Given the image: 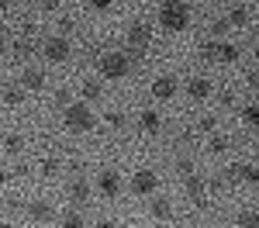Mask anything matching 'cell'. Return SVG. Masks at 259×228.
Returning <instances> with one entry per match:
<instances>
[{
  "instance_id": "603a6c76",
  "label": "cell",
  "mask_w": 259,
  "mask_h": 228,
  "mask_svg": "<svg viewBox=\"0 0 259 228\" xmlns=\"http://www.w3.org/2000/svg\"><path fill=\"white\" fill-rule=\"evenodd\" d=\"M4 149H7L11 156H18V152H24V135H18V131H11V135L4 139Z\"/></svg>"
},
{
  "instance_id": "836d02e7",
  "label": "cell",
  "mask_w": 259,
  "mask_h": 228,
  "mask_svg": "<svg viewBox=\"0 0 259 228\" xmlns=\"http://www.w3.org/2000/svg\"><path fill=\"white\" fill-rule=\"evenodd\" d=\"M204 59H207V62H218V45H204Z\"/></svg>"
},
{
  "instance_id": "f6af8a7d",
  "label": "cell",
  "mask_w": 259,
  "mask_h": 228,
  "mask_svg": "<svg viewBox=\"0 0 259 228\" xmlns=\"http://www.w3.org/2000/svg\"><path fill=\"white\" fill-rule=\"evenodd\" d=\"M256 159H259V145H256Z\"/></svg>"
},
{
  "instance_id": "74e56055",
  "label": "cell",
  "mask_w": 259,
  "mask_h": 228,
  "mask_svg": "<svg viewBox=\"0 0 259 228\" xmlns=\"http://www.w3.org/2000/svg\"><path fill=\"white\" fill-rule=\"evenodd\" d=\"M245 83H249V86H259V73H249V76H245Z\"/></svg>"
},
{
  "instance_id": "d590c367",
  "label": "cell",
  "mask_w": 259,
  "mask_h": 228,
  "mask_svg": "<svg viewBox=\"0 0 259 228\" xmlns=\"http://www.w3.org/2000/svg\"><path fill=\"white\" fill-rule=\"evenodd\" d=\"M211 31H214V35H225V31H228V21H225V18L214 21V28H211Z\"/></svg>"
},
{
  "instance_id": "ac0fdd59",
  "label": "cell",
  "mask_w": 259,
  "mask_h": 228,
  "mask_svg": "<svg viewBox=\"0 0 259 228\" xmlns=\"http://www.w3.org/2000/svg\"><path fill=\"white\" fill-rule=\"evenodd\" d=\"M100 94H104V86H100V80H83V86H80V101H97Z\"/></svg>"
},
{
  "instance_id": "4fadbf2b",
  "label": "cell",
  "mask_w": 259,
  "mask_h": 228,
  "mask_svg": "<svg viewBox=\"0 0 259 228\" xmlns=\"http://www.w3.org/2000/svg\"><path fill=\"white\" fill-rule=\"evenodd\" d=\"M183 90H187V97H190V101H207V97H211V80H204V76H194V80L187 83Z\"/></svg>"
},
{
  "instance_id": "8fae6325",
  "label": "cell",
  "mask_w": 259,
  "mask_h": 228,
  "mask_svg": "<svg viewBox=\"0 0 259 228\" xmlns=\"http://www.w3.org/2000/svg\"><path fill=\"white\" fill-rule=\"evenodd\" d=\"M228 180H242V184H259V169L245 163H232L228 166Z\"/></svg>"
},
{
  "instance_id": "ba28073f",
  "label": "cell",
  "mask_w": 259,
  "mask_h": 228,
  "mask_svg": "<svg viewBox=\"0 0 259 228\" xmlns=\"http://www.w3.org/2000/svg\"><path fill=\"white\" fill-rule=\"evenodd\" d=\"M28 218H31V221H38V225H45V221H56V207L49 204L45 197H35V201L28 204Z\"/></svg>"
},
{
  "instance_id": "7402d4cb",
  "label": "cell",
  "mask_w": 259,
  "mask_h": 228,
  "mask_svg": "<svg viewBox=\"0 0 259 228\" xmlns=\"http://www.w3.org/2000/svg\"><path fill=\"white\" fill-rule=\"evenodd\" d=\"M24 94H28L24 86H7V90H4V104L18 107V104H24Z\"/></svg>"
},
{
  "instance_id": "52a82bcc",
  "label": "cell",
  "mask_w": 259,
  "mask_h": 228,
  "mask_svg": "<svg viewBox=\"0 0 259 228\" xmlns=\"http://www.w3.org/2000/svg\"><path fill=\"white\" fill-rule=\"evenodd\" d=\"M97 190L104 194V197H111V201H114V197H121V173H118V169H111V166H107V169H100Z\"/></svg>"
},
{
  "instance_id": "4dcf8cb0",
  "label": "cell",
  "mask_w": 259,
  "mask_h": 228,
  "mask_svg": "<svg viewBox=\"0 0 259 228\" xmlns=\"http://www.w3.org/2000/svg\"><path fill=\"white\" fill-rule=\"evenodd\" d=\"M90 7H94L97 14H107V11L114 7V0H90Z\"/></svg>"
},
{
  "instance_id": "1f68e13d",
  "label": "cell",
  "mask_w": 259,
  "mask_h": 228,
  "mask_svg": "<svg viewBox=\"0 0 259 228\" xmlns=\"http://www.w3.org/2000/svg\"><path fill=\"white\" fill-rule=\"evenodd\" d=\"M52 104H56V107H69V104H73L69 101V90H56V101Z\"/></svg>"
},
{
  "instance_id": "f546056e",
  "label": "cell",
  "mask_w": 259,
  "mask_h": 228,
  "mask_svg": "<svg viewBox=\"0 0 259 228\" xmlns=\"http://www.w3.org/2000/svg\"><path fill=\"white\" fill-rule=\"evenodd\" d=\"M225 187H228V180H221V176H211V180H207V194H221Z\"/></svg>"
},
{
  "instance_id": "f35d334b",
  "label": "cell",
  "mask_w": 259,
  "mask_h": 228,
  "mask_svg": "<svg viewBox=\"0 0 259 228\" xmlns=\"http://www.w3.org/2000/svg\"><path fill=\"white\" fill-rule=\"evenodd\" d=\"M94 228H118V221H107V218H104V221H97Z\"/></svg>"
},
{
  "instance_id": "4316f807",
  "label": "cell",
  "mask_w": 259,
  "mask_h": 228,
  "mask_svg": "<svg viewBox=\"0 0 259 228\" xmlns=\"http://www.w3.org/2000/svg\"><path fill=\"white\" fill-rule=\"evenodd\" d=\"M41 173H45V176H56V173H59V159L45 156V159H41Z\"/></svg>"
},
{
  "instance_id": "2e32d148",
  "label": "cell",
  "mask_w": 259,
  "mask_h": 228,
  "mask_svg": "<svg viewBox=\"0 0 259 228\" xmlns=\"http://www.w3.org/2000/svg\"><path fill=\"white\" fill-rule=\"evenodd\" d=\"M149 211H152V218L166 221V218H173V201H169V197H152Z\"/></svg>"
},
{
  "instance_id": "9a60e30c",
  "label": "cell",
  "mask_w": 259,
  "mask_h": 228,
  "mask_svg": "<svg viewBox=\"0 0 259 228\" xmlns=\"http://www.w3.org/2000/svg\"><path fill=\"white\" fill-rule=\"evenodd\" d=\"M21 86H24V90H41V86H45V73L35 69V66H28V69L21 73Z\"/></svg>"
},
{
  "instance_id": "d6986e66",
  "label": "cell",
  "mask_w": 259,
  "mask_h": 228,
  "mask_svg": "<svg viewBox=\"0 0 259 228\" xmlns=\"http://www.w3.org/2000/svg\"><path fill=\"white\" fill-rule=\"evenodd\" d=\"M239 121L245 124V128H259V104H245L239 114Z\"/></svg>"
},
{
  "instance_id": "83f0119b",
  "label": "cell",
  "mask_w": 259,
  "mask_h": 228,
  "mask_svg": "<svg viewBox=\"0 0 259 228\" xmlns=\"http://www.w3.org/2000/svg\"><path fill=\"white\" fill-rule=\"evenodd\" d=\"M14 56H18V59H28V56H31V41L21 38L18 45H14Z\"/></svg>"
},
{
  "instance_id": "5bb4252c",
  "label": "cell",
  "mask_w": 259,
  "mask_h": 228,
  "mask_svg": "<svg viewBox=\"0 0 259 228\" xmlns=\"http://www.w3.org/2000/svg\"><path fill=\"white\" fill-rule=\"evenodd\" d=\"M139 128H142V131H149V135H156V131L162 128L159 111H152V107H149V111H139Z\"/></svg>"
},
{
  "instance_id": "8992f818",
  "label": "cell",
  "mask_w": 259,
  "mask_h": 228,
  "mask_svg": "<svg viewBox=\"0 0 259 228\" xmlns=\"http://www.w3.org/2000/svg\"><path fill=\"white\" fill-rule=\"evenodd\" d=\"M149 41H152V31H149V24L135 21V24L128 28V52H135V56H145Z\"/></svg>"
},
{
  "instance_id": "f1b7e54d",
  "label": "cell",
  "mask_w": 259,
  "mask_h": 228,
  "mask_svg": "<svg viewBox=\"0 0 259 228\" xmlns=\"http://www.w3.org/2000/svg\"><path fill=\"white\" fill-rule=\"evenodd\" d=\"M207 149H211V152H225V149H228V139H225V135H214V139L207 142Z\"/></svg>"
},
{
  "instance_id": "e575fe53",
  "label": "cell",
  "mask_w": 259,
  "mask_h": 228,
  "mask_svg": "<svg viewBox=\"0 0 259 228\" xmlns=\"http://www.w3.org/2000/svg\"><path fill=\"white\" fill-rule=\"evenodd\" d=\"M214 118H211V114H207V118H200V131H214Z\"/></svg>"
},
{
  "instance_id": "d6a6232c",
  "label": "cell",
  "mask_w": 259,
  "mask_h": 228,
  "mask_svg": "<svg viewBox=\"0 0 259 228\" xmlns=\"http://www.w3.org/2000/svg\"><path fill=\"white\" fill-rule=\"evenodd\" d=\"M62 0H38V11H45V14H52V11H59Z\"/></svg>"
},
{
  "instance_id": "ee69618b",
  "label": "cell",
  "mask_w": 259,
  "mask_h": 228,
  "mask_svg": "<svg viewBox=\"0 0 259 228\" xmlns=\"http://www.w3.org/2000/svg\"><path fill=\"white\" fill-rule=\"evenodd\" d=\"M0 228H18V225H7V221H4V225H0Z\"/></svg>"
},
{
  "instance_id": "8d00e7d4",
  "label": "cell",
  "mask_w": 259,
  "mask_h": 228,
  "mask_svg": "<svg viewBox=\"0 0 259 228\" xmlns=\"http://www.w3.org/2000/svg\"><path fill=\"white\" fill-rule=\"evenodd\" d=\"M218 104H221V107H232V104H235V97H232V94L225 90V94H221V97H218Z\"/></svg>"
},
{
  "instance_id": "3957f363",
  "label": "cell",
  "mask_w": 259,
  "mask_h": 228,
  "mask_svg": "<svg viewBox=\"0 0 259 228\" xmlns=\"http://www.w3.org/2000/svg\"><path fill=\"white\" fill-rule=\"evenodd\" d=\"M97 66H100V76H104V80H124V76L132 73L128 52H104L97 59Z\"/></svg>"
},
{
  "instance_id": "9c48e42d",
  "label": "cell",
  "mask_w": 259,
  "mask_h": 228,
  "mask_svg": "<svg viewBox=\"0 0 259 228\" xmlns=\"http://www.w3.org/2000/svg\"><path fill=\"white\" fill-rule=\"evenodd\" d=\"M177 90H180V83H177V76H156L152 80V97L156 101H169V97H177Z\"/></svg>"
},
{
  "instance_id": "5b68a950",
  "label": "cell",
  "mask_w": 259,
  "mask_h": 228,
  "mask_svg": "<svg viewBox=\"0 0 259 228\" xmlns=\"http://www.w3.org/2000/svg\"><path fill=\"white\" fill-rule=\"evenodd\" d=\"M41 56H45L49 62H66L69 56H73V45H69L66 35H52V38L41 41Z\"/></svg>"
},
{
  "instance_id": "d4e9b609",
  "label": "cell",
  "mask_w": 259,
  "mask_h": 228,
  "mask_svg": "<svg viewBox=\"0 0 259 228\" xmlns=\"http://www.w3.org/2000/svg\"><path fill=\"white\" fill-rule=\"evenodd\" d=\"M62 228H87V221H83L80 211H66L62 214Z\"/></svg>"
},
{
  "instance_id": "484cf974",
  "label": "cell",
  "mask_w": 259,
  "mask_h": 228,
  "mask_svg": "<svg viewBox=\"0 0 259 228\" xmlns=\"http://www.w3.org/2000/svg\"><path fill=\"white\" fill-rule=\"evenodd\" d=\"M104 124H107V128H124V114H121V111H107V114H104Z\"/></svg>"
},
{
  "instance_id": "b9f144b4",
  "label": "cell",
  "mask_w": 259,
  "mask_h": 228,
  "mask_svg": "<svg viewBox=\"0 0 259 228\" xmlns=\"http://www.w3.org/2000/svg\"><path fill=\"white\" fill-rule=\"evenodd\" d=\"M4 52H7V41L0 38V59H4Z\"/></svg>"
},
{
  "instance_id": "7c38bea8",
  "label": "cell",
  "mask_w": 259,
  "mask_h": 228,
  "mask_svg": "<svg viewBox=\"0 0 259 228\" xmlns=\"http://www.w3.org/2000/svg\"><path fill=\"white\" fill-rule=\"evenodd\" d=\"M66 194H69V204L80 207V204H87V201H90V184H87L83 176H76V180L69 184V190H66Z\"/></svg>"
},
{
  "instance_id": "277c9868",
  "label": "cell",
  "mask_w": 259,
  "mask_h": 228,
  "mask_svg": "<svg viewBox=\"0 0 259 228\" xmlns=\"http://www.w3.org/2000/svg\"><path fill=\"white\" fill-rule=\"evenodd\" d=\"M132 194L135 197H149V194H156V187H159V176H156V169H149V166H142L132 173Z\"/></svg>"
},
{
  "instance_id": "cb8c5ba5",
  "label": "cell",
  "mask_w": 259,
  "mask_h": 228,
  "mask_svg": "<svg viewBox=\"0 0 259 228\" xmlns=\"http://www.w3.org/2000/svg\"><path fill=\"white\" fill-rule=\"evenodd\" d=\"M177 173L180 176H194V173H197V163H194L190 156H180L177 159Z\"/></svg>"
},
{
  "instance_id": "60d3db41",
  "label": "cell",
  "mask_w": 259,
  "mask_h": 228,
  "mask_svg": "<svg viewBox=\"0 0 259 228\" xmlns=\"http://www.w3.org/2000/svg\"><path fill=\"white\" fill-rule=\"evenodd\" d=\"M4 11H11V0H0V14H4Z\"/></svg>"
},
{
  "instance_id": "44dd1931",
  "label": "cell",
  "mask_w": 259,
  "mask_h": 228,
  "mask_svg": "<svg viewBox=\"0 0 259 228\" xmlns=\"http://www.w3.org/2000/svg\"><path fill=\"white\" fill-rule=\"evenodd\" d=\"M235 59H239V45L221 41V45H218V62H235Z\"/></svg>"
},
{
  "instance_id": "7a4b0ae2",
  "label": "cell",
  "mask_w": 259,
  "mask_h": 228,
  "mask_svg": "<svg viewBox=\"0 0 259 228\" xmlns=\"http://www.w3.org/2000/svg\"><path fill=\"white\" fill-rule=\"evenodd\" d=\"M62 124L69 131H94L97 128V114L90 111L87 101H73L69 107H62Z\"/></svg>"
},
{
  "instance_id": "ffe728a7",
  "label": "cell",
  "mask_w": 259,
  "mask_h": 228,
  "mask_svg": "<svg viewBox=\"0 0 259 228\" xmlns=\"http://www.w3.org/2000/svg\"><path fill=\"white\" fill-rule=\"evenodd\" d=\"M228 24H235V28H245V24H249V11H245V7H242V4H235V7H232V11H228Z\"/></svg>"
},
{
  "instance_id": "6da1fadb",
  "label": "cell",
  "mask_w": 259,
  "mask_h": 228,
  "mask_svg": "<svg viewBox=\"0 0 259 228\" xmlns=\"http://www.w3.org/2000/svg\"><path fill=\"white\" fill-rule=\"evenodd\" d=\"M187 24H190V7L183 0H166L159 7V28L162 31L180 35V31H187Z\"/></svg>"
},
{
  "instance_id": "30bf717a",
  "label": "cell",
  "mask_w": 259,
  "mask_h": 228,
  "mask_svg": "<svg viewBox=\"0 0 259 228\" xmlns=\"http://www.w3.org/2000/svg\"><path fill=\"white\" fill-rule=\"evenodd\" d=\"M187 194H190V201L197 207H207V180L204 176H187Z\"/></svg>"
},
{
  "instance_id": "ab89813d",
  "label": "cell",
  "mask_w": 259,
  "mask_h": 228,
  "mask_svg": "<svg viewBox=\"0 0 259 228\" xmlns=\"http://www.w3.org/2000/svg\"><path fill=\"white\" fill-rule=\"evenodd\" d=\"M7 176H11V173H7V169H4V166H0V187L7 184Z\"/></svg>"
},
{
  "instance_id": "7bdbcfd3",
  "label": "cell",
  "mask_w": 259,
  "mask_h": 228,
  "mask_svg": "<svg viewBox=\"0 0 259 228\" xmlns=\"http://www.w3.org/2000/svg\"><path fill=\"white\" fill-rule=\"evenodd\" d=\"M252 56H256V59H259V45H256V49H252Z\"/></svg>"
},
{
  "instance_id": "e0dca14e",
  "label": "cell",
  "mask_w": 259,
  "mask_h": 228,
  "mask_svg": "<svg viewBox=\"0 0 259 228\" xmlns=\"http://www.w3.org/2000/svg\"><path fill=\"white\" fill-rule=\"evenodd\" d=\"M235 228H259V207H242L235 218Z\"/></svg>"
}]
</instances>
